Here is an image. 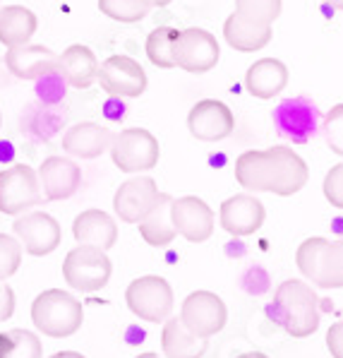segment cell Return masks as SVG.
<instances>
[{"label":"cell","mask_w":343,"mask_h":358,"mask_svg":"<svg viewBox=\"0 0 343 358\" xmlns=\"http://www.w3.org/2000/svg\"><path fill=\"white\" fill-rule=\"evenodd\" d=\"M309 169L305 159L291 147L247 150L235 159V180L247 192H271L291 197L307 185Z\"/></svg>","instance_id":"1"},{"label":"cell","mask_w":343,"mask_h":358,"mask_svg":"<svg viewBox=\"0 0 343 358\" xmlns=\"http://www.w3.org/2000/svg\"><path fill=\"white\" fill-rule=\"evenodd\" d=\"M269 315L274 317L291 337H309L319 327V296L312 286L300 279H289L276 289L274 301L269 306Z\"/></svg>","instance_id":"2"},{"label":"cell","mask_w":343,"mask_h":358,"mask_svg":"<svg viewBox=\"0 0 343 358\" xmlns=\"http://www.w3.org/2000/svg\"><path fill=\"white\" fill-rule=\"evenodd\" d=\"M31 322L38 332L53 339L73 337L85 322V308L63 289H46L31 303Z\"/></svg>","instance_id":"3"},{"label":"cell","mask_w":343,"mask_h":358,"mask_svg":"<svg viewBox=\"0 0 343 358\" xmlns=\"http://www.w3.org/2000/svg\"><path fill=\"white\" fill-rule=\"evenodd\" d=\"M298 269L317 289H343V238H307L295 252Z\"/></svg>","instance_id":"4"},{"label":"cell","mask_w":343,"mask_h":358,"mask_svg":"<svg viewBox=\"0 0 343 358\" xmlns=\"http://www.w3.org/2000/svg\"><path fill=\"white\" fill-rule=\"evenodd\" d=\"M110 159L120 173H147L159 164L161 147L147 128H127L110 140Z\"/></svg>","instance_id":"5"},{"label":"cell","mask_w":343,"mask_h":358,"mask_svg":"<svg viewBox=\"0 0 343 358\" xmlns=\"http://www.w3.org/2000/svg\"><path fill=\"white\" fill-rule=\"evenodd\" d=\"M113 264L106 250H98L92 245H77L65 255L63 262V277L70 289L80 291V294H94L101 291L108 284Z\"/></svg>","instance_id":"6"},{"label":"cell","mask_w":343,"mask_h":358,"mask_svg":"<svg viewBox=\"0 0 343 358\" xmlns=\"http://www.w3.org/2000/svg\"><path fill=\"white\" fill-rule=\"evenodd\" d=\"M125 303L132 315L145 322L159 324L168 320L170 310H173V289L163 277L147 274V277L130 282L125 289Z\"/></svg>","instance_id":"7"},{"label":"cell","mask_w":343,"mask_h":358,"mask_svg":"<svg viewBox=\"0 0 343 358\" xmlns=\"http://www.w3.org/2000/svg\"><path fill=\"white\" fill-rule=\"evenodd\" d=\"M41 202L43 195L34 169L27 164H15L0 171V212L8 217H20Z\"/></svg>","instance_id":"8"},{"label":"cell","mask_w":343,"mask_h":358,"mask_svg":"<svg viewBox=\"0 0 343 358\" xmlns=\"http://www.w3.org/2000/svg\"><path fill=\"white\" fill-rule=\"evenodd\" d=\"M274 125L281 137L291 140L293 145H307L322 125V113L317 103L307 96L284 99L274 111Z\"/></svg>","instance_id":"9"},{"label":"cell","mask_w":343,"mask_h":358,"mask_svg":"<svg viewBox=\"0 0 343 358\" xmlns=\"http://www.w3.org/2000/svg\"><path fill=\"white\" fill-rule=\"evenodd\" d=\"M166 197V192L159 190L156 180L152 176H132L113 195V212L120 222L140 224Z\"/></svg>","instance_id":"10"},{"label":"cell","mask_w":343,"mask_h":358,"mask_svg":"<svg viewBox=\"0 0 343 358\" xmlns=\"http://www.w3.org/2000/svg\"><path fill=\"white\" fill-rule=\"evenodd\" d=\"M228 320V310L226 303L219 299L212 291H192L180 308V322L185 324L187 332H192L195 337L209 339L214 334H219L226 327Z\"/></svg>","instance_id":"11"},{"label":"cell","mask_w":343,"mask_h":358,"mask_svg":"<svg viewBox=\"0 0 343 358\" xmlns=\"http://www.w3.org/2000/svg\"><path fill=\"white\" fill-rule=\"evenodd\" d=\"M221 46L217 36L199 27H187L175 41V68L190 75H204L217 68Z\"/></svg>","instance_id":"12"},{"label":"cell","mask_w":343,"mask_h":358,"mask_svg":"<svg viewBox=\"0 0 343 358\" xmlns=\"http://www.w3.org/2000/svg\"><path fill=\"white\" fill-rule=\"evenodd\" d=\"M96 82L108 96L137 99L147 92V73L135 58L110 56L98 63Z\"/></svg>","instance_id":"13"},{"label":"cell","mask_w":343,"mask_h":358,"mask_svg":"<svg viewBox=\"0 0 343 358\" xmlns=\"http://www.w3.org/2000/svg\"><path fill=\"white\" fill-rule=\"evenodd\" d=\"M15 238L22 243V250L34 257L51 255L60 245V224L48 212H27L20 214L13 224Z\"/></svg>","instance_id":"14"},{"label":"cell","mask_w":343,"mask_h":358,"mask_svg":"<svg viewBox=\"0 0 343 358\" xmlns=\"http://www.w3.org/2000/svg\"><path fill=\"white\" fill-rule=\"evenodd\" d=\"M170 222L175 234L190 243H204L214 234V212L202 197L185 195L170 200Z\"/></svg>","instance_id":"15"},{"label":"cell","mask_w":343,"mask_h":358,"mask_svg":"<svg viewBox=\"0 0 343 358\" xmlns=\"http://www.w3.org/2000/svg\"><path fill=\"white\" fill-rule=\"evenodd\" d=\"M187 128L202 142H221L235 130V115L219 99H202L187 113Z\"/></svg>","instance_id":"16"},{"label":"cell","mask_w":343,"mask_h":358,"mask_svg":"<svg viewBox=\"0 0 343 358\" xmlns=\"http://www.w3.org/2000/svg\"><path fill=\"white\" fill-rule=\"evenodd\" d=\"M41 195L51 202L70 200L82 185V169L70 157H48L38 166Z\"/></svg>","instance_id":"17"},{"label":"cell","mask_w":343,"mask_h":358,"mask_svg":"<svg viewBox=\"0 0 343 358\" xmlns=\"http://www.w3.org/2000/svg\"><path fill=\"white\" fill-rule=\"evenodd\" d=\"M221 229L231 236H252L262 229L264 219H267V209L254 195H233L224 200L219 209Z\"/></svg>","instance_id":"18"},{"label":"cell","mask_w":343,"mask_h":358,"mask_svg":"<svg viewBox=\"0 0 343 358\" xmlns=\"http://www.w3.org/2000/svg\"><path fill=\"white\" fill-rule=\"evenodd\" d=\"M58 53L38 43H24V46L8 48L5 65L20 80H38L43 75H51L58 70Z\"/></svg>","instance_id":"19"},{"label":"cell","mask_w":343,"mask_h":358,"mask_svg":"<svg viewBox=\"0 0 343 358\" xmlns=\"http://www.w3.org/2000/svg\"><path fill=\"white\" fill-rule=\"evenodd\" d=\"M289 65L279 58H262L254 60L245 73V90L259 101L279 96L289 85Z\"/></svg>","instance_id":"20"},{"label":"cell","mask_w":343,"mask_h":358,"mask_svg":"<svg viewBox=\"0 0 343 358\" xmlns=\"http://www.w3.org/2000/svg\"><path fill=\"white\" fill-rule=\"evenodd\" d=\"M73 236L77 245H92L98 250H110L118 241V224L103 209H87L73 222Z\"/></svg>","instance_id":"21"},{"label":"cell","mask_w":343,"mask_h":358,"mask_svg":"<svg viewBox=\"0 0 343 358\" xmlns=\"http://www.w3.org/2000/svg\"><path fill=\"white\" fill-rule=\"evenodd\" d=\"M113 132L98 123H77L63 135V152L75 159H96L110 147Z\"/></svg>","instance_id":"22"},{"label":"cell","mask_w":343,"mask_h":358,"mask_svg":"<svg viewBox=\"0 0 343 358\" xmlns=\"http://www.w3.org/2000/svg\"><path fill=\"white\" fill-rule=\"evenodd\" d=\"M58 73L65 77L70 87L75 90H87L96 82L98 60L94 51L85 43H73L68 46L58 58Z\"/></svg>","instance_id":"23"},{"label":"cell","mask_w":343,"mask_h":358,"mask_svg":"<svg viewBox=\"0 0 343 358\" xmlns=\"http://www.w3.org/2000/svg\"><path fill=\"white\" fill-rule=\"evenodd\" d=\"M38 20L24 5H5L0 8V43L5 48L24 46L36 34Z\"/></svg>","instance_id":"24"},{"label":"cell","mask_w":343,"mask_h":358,"mask_svg":"<svg viewBox=\"0 0 343 358\" xmlns=\"http://www.w3.org/2000/svg\"><path fill=\"white\" fill-rule=\"evenodd\" d=\"M271 36V27H259L252 24V22L242 20L240 15H228V20L224 22V38L231 48L240 53H254L262 51L264 46H269Z\"/></svg>","instance_id":"25"},{"label":"cell","mask_w":343,"mask_h":358,"mask_svg":"<svg viewBox=\"0 0 343 358\" xmlns=\"http://www.w3.org/2000/svg\"><path fill=\"white\" fill-rule=\"evenodd\" d=\"M207 339L187 332L180 317H168L161 332V349L166 358H202L207 351Z\"/></svg>","instance_id":"26"},{"label":"cell","mask_w":343,"mask_h":358,"mask_svg":"<svg viewBox=\"0 0 343 358\" xmlns=\"http://www.w3.org/2000/svg\"><path fill=\"white\" fill-rule=\"evenodd\" d=\"M170 200H173V197L166 192L163 200L137 224V227H140V236L145 238V243H149L152 248L170 245L175 236H178L173 229V222H170Z\"/></svg>","instance_id":"27"},{"label":"cell","mask_w":343,"mask_h":358,"mask_svg":"<svg viewBox=\"0 0 343 358\" xmlns=\"http://www.w3.org/2000/svg\"><path fill=\"white\" fill-rule=\"evenodd\" d=\"M178 36L180 31L175 27H156L147 36L145 51L154 68H161V70L175 68V41H178Z\"/></svg>","instance_id":"28"},{"label":"cell","mask_w":343,"mask_h":358,"mask_svg":"<svg viewBox=\"0 0 343 358\" xmlns=\"http://www.w3.org/2000/svg\"><path fill=\"white\" fill-rule=\"evenodd\" d=\"M0 358H41V339L29 329L0 332Z\"/></svg>","instance_id":"29"},{"label":"cell","mask_w":343,"mask_h":358,"mask_svg":"<svg viewBox=\"0 0 343 358\" xmlns=\"http://www.w3.org/2000/svg\"><path fill=\"white\" fill-rule=\"evenodd\" d=\"M98 10L120 24H137L147 20L154 8L147 0H98Z\"/></svg>","instance_id":"30"},{"label":"cell","mask_w":343,"mask_h":358,"mask_svg":"<svg viewBox=\"0 0 343 358\" xmlns=\"http://www.w3.org/2000/svg\"><path fill=\"white\" fill-rule=\"evenodd\" d=\"M281 0H235V15L259 27H274V22L281 17Z\"/></svg>","instance_id":"31"},{"label":"cell","mask_w":343,"mask_h":358,"mask_svg":"<svg viewBox=\"0 0 343 358\" xmlns=\"http://www.w3.org/2000/svg\"><path fill=\"white\" fill-rule=\"evenodd\" d=\"M22 243L15 236L0 234V282H8L15 277L22 264Z\"/></svg>","instance_id":"32"},{"label":"cell","mask_w":343,"mask_h":358,"mask_svg":"<svg viewBox=\"0 0 343 358\" xmlns=\"http://www.w3.org/2000/svg\"><path fill=\"white\" fill-rule=\"evenodd\" d=\"M319 128H322L326 147L334 154L343 157V103H336V106L324 115Z\"/></svg>","instance_id":"33"},{"label":"cell","mask_w":343,"mask_h":358,"mask_svg":"<svg viewBox=\"0 0 343 358\" xmlns=\"http://www.w3.org/2000/svg\"><path fill=\"white\" fill-rule=\"evenodd\" d=\"M324 197L329 205L336 209H343V164L331 166V171L324 178Z\"/></svg>","instance_id":"34"},{"label":"cell","mask_w":343,"mask_h":358,"mask_svg":"<svg viewBox=\"0 0 343 358\" xmlns=\"http://www.w3.org/2000/svg\"><path fill=\"white\" fill-rule=\"evenodd\" d=\"M326 346L334 358H343V320L334 322L326 329Z\"/></svg>","instance_id":"35"},{"label":"cell","mask_w":343,"mask_h":358,"mask_svg":"<svg viewBox=\"0 0 343 358\" xmlns=\"http://www.w3.org/2000/svg\"><path fill=\"white\" fill-rule=\"evenodd\" d=\"M15 313V291L10 289L8 282H0V322L10 320Z\"/></svg>","instance_id":"36"},{"label":"cell","mask_w":343,"mask_h":358,"mask_svg":"<svg viewBox=\"0 0 343 358\" xmlns=\"http://www.w3.org/2000/svg\"><path fill=\"white\" fill-rule=\"evenodd\" d=\"M51 358H87V356H82L80 351H58V354H53Z\"/></svg>","instance_id":"37"},{"label":"cell","mask_w":343,"mask_h":358,"mask_svg":"<svg viewBox=\"0 0 343 358\" xmlns=\"http://www.w3.org/2000/svg\"><path fill=\"white\" fill-rule=\"evenodd\" d=\"M147 3L152 5V8H168L173 0H147Z\"/></svg>","instance_id":"38"},{"label":"cell","mask_w":343,"mask_h":358,"mask_svg":"<svg viewBox=\"0 0 343 358\" xmlns=\"http://www.w3.org/2000/svg\"><path fill=\"white\" fill-rule=\"evenodd\" d=\"M238 358H269L267 354H259V351H250V354H242V356H238Z\"/></svg>","instance_id":"39"},{"label":"cell","mask_w":343,"mask_h":358,"mask_svg":"<svg viewBox=\"0 0 343 358\" xmlns=\"http://www.w3.org/2000/svg\"><path fill=\"white\" fill-rule=\"evenodd\" d=\"M326 5H331V8H336V10H341L343 13V0H324Z\"/></svg>","instance_id":"40"},{"label":"cell","mask_w":343,"mask_h":358,"mask_svg":"<svg viewBox=\"0 0 343 358\" xmlns=\"http://www.w3.org/2000/svg\"><path fill=\"white\" fill-rule=\"evenodd\" d=\"M135 358H161V356L154 354V351H147V354H140V356H135Z\"/></svg>","instance_id":"41"},{"label":"cell","mask_w":343,"mask_h":358,"mask_svg":"<svg viewBox=\"0 0 343 358\" xmlns=\"http://www.w3.org/2000/svg\"><path fill=\"white\" fill-rule=\"evenodd\" d=\"M0 125H3V113H0Z\"/></svg>","instance_id":"42"}]
</instances>
